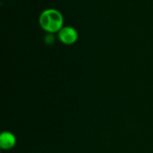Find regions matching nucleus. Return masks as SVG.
<instances>
[{
	"label": "nucleus",
	"mask_w": 153,
	"mask_h": 153,
	"mask_svg": "<svg viewBox=\"0 0 153 153\" xmlns=\"http://www.w3.org/2000/svg\"><path fill=\"white\" fill-rule=\"evenodd\" d=\"M40 27L50 33L58 32L64 26V17L62 13L56 9H47L39 15Z\"/></svg>",
	"instance_id": "1"
},
{
	"label": "nucleus",
	"mask_w": 153,
	"mask_h": 153,
	"mask_svg": "<svg viewBox=\"0 0 153 153\" xmlns=\"http://www.w3.org/2000/svg\"><path fill=\"white\" fill-rule=\"evenodd\" d=\"M59 40L65 45H72L78 39L77 30L70 26H65L58 31Z\"/></svg>",
	"instance_id": "2"
},
{
	"label": "nucleus",
	"mask_w": 153,
	"mask_h": 153,
	"mask_svg": "<svg viewBox=\"0 0 153 153\" xmlns=\"http://www.w3.org/2000/svg\"><path fill=\"white\" fill-rule=\"evenodd\" d=\"M16 145V137L11 132H3L0 135V148L4 151L13 149Z\"/></svg>",
	"instance_id": "3"
}]
</instances>
